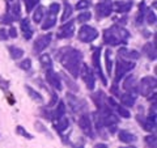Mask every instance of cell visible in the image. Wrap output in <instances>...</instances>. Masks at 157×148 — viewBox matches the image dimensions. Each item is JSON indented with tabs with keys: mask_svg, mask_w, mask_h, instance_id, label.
Returning a JSON list of instances; mask_svg holds the SVG:
<instances>
[{
	"mask_svg": "<svg viewBox=\"0 0 157 148\" xmlns=\"http://www.w3.org/2000/svg\"><path fill=\"white\" fill-rule=\"evenodd\" d=\"M46 80H47V83L50 84L52 88H55V89H58V91L62 89L60 79H59V76H58L56 72L52 71V68H51V70H47V71H46Z\"/></svg>",
	"mask_w": 157,
	"mask_h": 148,
	"instance_id": "cell-11",
	"label": "cell"
},
{
	"mask_svg": "<svg viewBox=\"0 0 157 148\" xmlns=\"http://www.w3.org/2000/svg\"><path fill=\"white\" fill-rule=\"evenodd\" d=\"M97 37H98V32L92 26L84 25V26L80 28V30H78V39H80L81 42L89 43V42L94 41Z\"/></svg>",
	"mask_w": 157,
	"mask_h": 148,
	"instance_id": "cell-4",
	"label": "cell"
},
{
	"mask_svg": "<svg viewBox=\"0 0 157 148\" xmlns=\"http://www.w3.org/2000/svg\"><path fill=\"white\" fill-rule=\"evenodd\" d=\"M43 13H45V8H43V7H38L36 11H34V13H33V21L34 22H41L42 17H43Z\"/></svg>",
	"mask_w": 157,
	"mask_h": 148,
	"instance_id": "cell-29",
	"label": "cell"
},
{
	"mask_svg": "<svg viewBox=\"0 0 157 148\" xmlns=\"http://www.w3.org/2000/svg\"><path fill=\"white\" fill-rule=\"evenodd\" d=\"M50 42H51V34L50 33L38 37L36 43H34V51H36L37 54H41L48 45H50Z\"/></svg>",
	"mask_w": 157,
	"mask_h": 148,
	"instance_id": "cell-8",
	"label": "cell"
},
{
	"mask_svg": "<svg viewBox=\"0 0 157 148\" xmlns=\"http://www.w3.org/2000/svg\"><path fill=\"white\" fill-rule=\"evenodd\" d=\"M111 11H113V6L110 2H100L96 6L97 18H104V17L110 16Z\"/></svg>",
	"mask_w": 157,
	"mask_h": 148,
	"instance_id": "cell-7",
	"label": "cell"
},
{
	"mask_svg": "<svg viewBox=\"0 0 157 148\" xmlns=\"http://www.w3.org/2000/svg\"><path fill=\"white\" fill-rule=\"evenodd\" d=\"M93 66H94L97 73L100 75L104 85H106L107 81H106V77L104 76V73H102V68H101V49H96L93 51Z\"/></svg>",
	"mask_w": 157,
	"mask_h": 148,
	"instance_id": "cell-9",
	"label": "cell"
},
{
	"mask_svg": "<svg viewBox=\"0 0 157 148\" xmlns=\"http://www.w3.org/2000/svg\"><path fill=\"white\" fill-rule=\"evenodd\" d=\"M119 140L123 143H134V142H136V136L134 134H131L130 131L122 130V131H119Z\"/></svg>",
	"mask_w": 157,
	"mask_h": 148,
	"instance_id": "cell-20",
	"label": "cell"
},
{
	"mask_svg": "<svg viewBox=\"0 0 157 148\" xmlns=\"http://www.w3.org/2000/svg\"><path fill=\"white\" fill-rule=\"evenodd\" d=\"M18 67L21 68V70H24V71L30 70V67H32V60H30V59H24V60L18 64Z\"/></svg>",
	"mask_w": 157,
	"mask_h": 148,
	"instance_id": "cell-37",
	"label": "cell"
},
{
	"mask_svg": "<svg viewBox=\"0 0 157 148\" xmlns=\"http://www.w3.org/2000/svg\"><path fill=\"white\" fill-rule=\"evenodd\" d=\"M123 88L127 92L135 95V92H136V79H135V76H128L124 80V83H123Z\"/></svg>",
	"mask_w": 157,
	"mask_h": 148,
	"instance_id": "cell-16",
	"label": "cell"
},
{
	"mask_svg": "<svg viewBox=\"0 0 157 148\" xmlns=\"http://www.w3.org/2000/svg\"><path fill=\"white\" fill-rule=\"evenodd\" d=\"M118 54H119V58H122V59H137L140 56V54L136 50H127L124 47L119 49Z\"/></svg>",
	"mask_w": 157,
	"mask_h": 148,
	"instance_id": "cell-15",
	"label": "cell"
},
{
	"mask_svg": "<svg viewBox=\"0 0 157 148\" xmlns=\"http://www.w3.org/2000/svg\"><path fill=\"white\" fill-rule=\"evenodd\" d=\"M104 41H105V43H107V45H110V46H118L121 43L119 38H118V36L114 33V30H113L111 28L106 29L104 32Z\"/></svg>",
	"mask_w": 157,
	"mask_h": 148,
	"instance_id": "cell-12",
	"label": "cell"
},
{
	"mask_svg": "<svg viewBox=\"0 0 157 148\" xmlns=\"http://www.w3.org/2000/svg\"><path fill=\"white\" fill-rule=\"evenodd\" d=\"M94 148H107V146L104 144V143H100V144H96Z\"/></svg>",
	"mask_w": 157,
	"mask_h": 148,
	"instance_id": "cell-46",
	"label": "cell"
},
{
	"mask_svg": "<svg viewBox=\"0 0 157 148\" xmlns=\"http://www.w3.org/2000/svg\"><path fill=\"white\" fill-rule=\"evenodd\" d=\"M147 22L149 24V25H155L156 24V14L155 12H148V16H147Z\"/></svg>",
	"mask_w": 157,
	"mask_h": 148,
	"instance_id": "cell-41",
	"label": "cell"
},
{
	"mask_svg": "<svg viewBox=\"0 0 157 148\" xmlns=\"http://www.w3.org/2000/svg\"><path fill=\"white\" fill-rule=\"evenodd\" d=\"M145 142H147V144H148L151 148H156V136H145Z\"/></svg>",
	"mask_w": 157,
	"mask_h": 148,
	"instance_id": "cell-40",
	"label": "cell"
},
{
	"mask_svg": "<svg viewBox=\"0 0 157 148\" xmlns=\"http://www.w3.org/2000/svg\"><path fill=\"white\" fill-rule=\"evenodd\" d=\"M90 0H80L77 4H76V8L77 9H80V11H82V9H86V8H89L90 7Z\"/></svg>",
	"mask_w": 157,
	"mask_h": 148,
	"instance_id": "cell-36",
	"label": "cell"
},
{
	"mask_svg": "<svg viewBox=\"0 0 157 148\" xmlns=\"http://www.w3.org/2000/svg\"><path fill=\"white\" fill-rule=\"evenodd\" d=\"M80 75L82 77V80L85 81L86 84V88L89 91H93L94 89V85H96V80H94V75H93V71L90 70L88 64H81V68H80Z\"/></svg>",
	"mask_w": 157,
	"mask_h": 148,
	"instance_id": "cell-5",
	"label": "cell"
},
{
	"mask_svg": "<svg viewBox=\"0 0 157 148\" xmlns=\"http://www.w3.org/2000/svg\"><path fill=\"white\" fill-rule=\"evenodd\" d=\"M156 77H152V76H145L141 79V81L139 84V92L141 93V96H149L152 91L156 89Z\"/></svg>",
	"mask_w": 157,
	"mask_h": 148,
	"instance_id": "cell-3",
	"label": "cell"
},
{
	"mask_svg": "<svg viewBox=\"0 0 157 148\" xmlns=\"http://www.w3.org/2000/svg\"><path fill=\"white\" fill-rule=\"evenodd\" d=\"M105 62H106V70H107V73H109V75H111L113 63H111V51H110V50H106V53H105Z\"/></svg>",
	"mask_w": 157,
	"mask_h": 148,
	"instance_id": "cell-30",
	"label": "cell"
},
{
	"mask_svg": "<svg viewBox=\"0 0 157 148\" xmlns=\"http://www.w3.org/2000/svg\"><path fill=\"white\" fill-rule=\"evenodd\" d=\"M39 62H41V64L43 66V68H45L46 71L52 68V62H51V58L48 54H42L41 58H39Z\"/></svg>",
	"mask_w": 157,
	"mask_h": 148,
	"instance_id": "cell-23",
	"label": "cell"
},
{
	"mask_svg": "<svg viewBox=\"0 0 157 148\" xmlns=\"http://www.w3.org/2000/svg\"><path fill=\"white\" fill-rule=\"evenodd\" d=\"M25 2V7H26V12H32L34 7L38 4L39 0H24Z\"/></svg>",
	"mask_w": 157,
	"mask_h": 148,
	"instance_id": "cell-33",
	"label": "cell"
},
{
	"mask_svg": "<svg viewBox=\"0 0 157 148\" xmlns=\"http://www.w3.org/2000/svg\"><path fill=\"white\" fill-rule=\"evenodd\" d=\"M78 126H80L81 131L84 132L85 135L93 138V129H92V122L89 119L88 115H81L78 118Z\"/></svg>",
	"mask_w": 157,
	"mask_h": 148,
	"instance_id": "cell-10",
	"label": "cell"
},
{
	"mask_svg": "<svg viewBox=\"0 0 157 148\" xmlns=\"http://www.w3.org/2000/svg\"><path fill=\"white\" fill-rule=\"evenodd\" d=\"M59 8H60V6H59L58 3H51L50 6H48V13L55 14L56 16V13L59 12Z\"/></svg>",
	"mask_w": 157,
	"mask_h": 148,
	"instance_id": "cell-39",
	"label": "cell"
},
{
	"mask_svg": "<svg viewBox=\"0 0 157 148\" xmlns=\"http://www.w3.org/2000/svg\"><path fill=\"white\" fill-rule=\"evenodd\" d=\"M64 114H66V105H64V102L63 101H60L59 102V105H58V107L55 109V111H54V117H55V119H56V118H60Z\"/></svg>",
	"mask_w": 157,
	"mask_h": 148,
	"instance_id": "cell-28",
	"label": "cell"
},
{
	"mask_svg": "<svg viewBox=\"0 0 157 148\" xmlns=\"http://www.w3.org/2000/svg\"><path fill=\"white\" fill-rule=\"evenodd\" d=\"M75 33V22H68L66 25H63L60 29V33H59V38H71Z\"/></svg>",
	"mask_w": 157,
	"mask_h": 148,
	"instance_id": "cell-13",
	"label": "cell"
},
{
	"mask_svg": "<svg viewBox=\"0 0 157 148\" xmlns=\"http://www.w3.org/2000/svg\"><path fill=\"white\" fill-rule=\"evenodd\" d=\"M21 29H22V33H24V37L26 39H30L33 36V29L30 26V21L28 18H24L21 21Z\"/></svg>",
	"mask_w": 157,
	"mask_h": 148,
	"instance_id": "cell-17",
	"label": "cell"
},
{
	"mask_svg": "<svg viewBox=\"0 0 157 148\" xmlns=\"http://www.w3.org/2000/svg\"><path fill=\"white\" fill-rule=\"evenodd\" d=\"M56 22V16L55 14H51V13H47V17L45 18V22L42 24V29L43 30H48L51 29Z\"/></svg>",
	"mask_w": 157,
	"mask_h": 148,
	"instance_id": "cell-21",
	"label": "cell"
},
{
	"mask_svg": "<svg viewBox=\"0 0 157 148\" xmlns=\"http://www.w3.org/2000/svg\"><path fill=\"white\" fill-rule=\"evenodd\" d=\"M13 21H14V18L9 13H6L3 17H0V22H2V24H8V25H9V24H12Z\"/></svg>",
	"mask_w": 157,
	"mask_h": 148,
	"instance_id": "cell-38",
	"label": "cell"
},
{
	"mask_svg": "<svg viewBox=\"0 0 157 148\" xmlns=\"http://www.w3.org/2000/svg\"><path fill=\"white\" fill-rule=\"evenodd\" d=\"M137 121H139L141 125H143V127H144V130H145V131L152 132V131L156 129V123L151 122L149 119H144V118H140L139 115H137Z\"/></svg>",
	"mask_w": 157,
	"mask_h": 148,
	"instance_id": "cell-25",
	"label": "cell"
},
{
	"mask_svg": "<svg viewBox=\"0 0 157 148\" xmlns=\"http://www.w3.org/2000/svg\"><path fill=\"white\" fill-rule=\"evenodd\" d=\"M0 87H2L3 89H7V88H8V83L6 80H3L2 77H0Z\"/></svg>",
	"mask_w": 157,
	"mask_h": 148,
	"instance_id": "cell-45",
	"label": "cell"
},
{
	"mask_svg": "<svg viewBox=\"0 0 157 148\" xmlns=\"http://www.w3.org/2000/svg\"><path fill=\"white\" fill-rule=\"evenodd\" d=\"M71 14H72V6L70 3L64 2V12H63V14H62V21L63 22L67 21V20L71 17Z\"/></svg>",
	"mask_w": 157,
	"mask_h": 148,
	"instance_id": "cell-27",
	"label": "cell"
},
{
	"mask_svg": "<svg viewBox=\"0 0 157 148\" xmlns=\"http://www.w3.org/2000/svg\"><path fill=\"white\" fill-rule=\"evenodd\" d=\"M117 107V110H118V114H119L121 117H123V118H130L131 117V114H130V111L126 109L124 106H115Z\"/></svg>",
	"mask_w": 157,
	"mask_h": 148,
	"instance_id": "cell-34",
	"label": "cell"
},
{
	"mask_svg": "<svg viewBox=\"0 0 157 148\" xmlns=\"http://www.w3.org/2000/svg\"><path fill=\"white\" fill-rule=\"evenodd\" d=\"M131 8H132V2H127V3L121 4V6L118 7V12L119 13H126V12H128Z\"/></svg>",
	"mask_w": 157,
	"mask_h": 148,
	"instance_id": "cell-31",
	"label": "cell"
},
{
	"mask_svg": "<svg viewBox=\"0 0 157 148\" xmlns=\"http://www.w3.org/2000/svg\"><path fill=\"white\" fill-rule=\"evenodd\" d=\"M54 126H55V129L59 131V132H63L68 129V126H70V121H68L67 117H60V118H56L55 122H54Z\"/></svg>",
	"mask_w": 157,
	"mask_h": 148,
	"instance_id": "cell-14",
	"label": "cell"
},
{
	"mask_svg": "<svg viewBox=\"0 0 157 148\" xmlns=\"http://www.w3.org/2000/svg\"><path fill=\"white\" fill-rule=\"evenodd\" d=\"M135 68V63L134 62H128L124 60V59L119 58L117 60V72H115V83L119 81L122 77H123L127 72H130L131 70Z\"/></svg>",
	"mask_w": 157,
	"mask_h": 148,
	"instance_id": "cell-2",
	"label": "cell"
},
{
	"mask_svg": "<svg viewBox=\"0 0 157 148\" xmlns=\"http://www.w3.org/2000/svg\"><path fill=\"white\" fill-rule=\"evenodd\" d=\"M8 38V34L6 30H0V41H4V39Z\"/></svg>",
	"mask_w": 157,
	"mask_h": 148,
	"instance_id": "cell-44",
	"label": "cell"
},
{
	"mask_svg": "<svg viewBox=\"0 0 157 148\" xmlns=\"http://www.w3.org/2000/svg\"><path fill=\"white\" fill-rule=\"evenodd\" d=\"M8 50H9V54H11V58L14 59V60H17V59L22 58V55H24V50H22V49H20V47L9 46Z\"/></svg>",
	"mask_w": 157,
	"mask_h": 148,
	"instance_id": "cell-24",
	"label": "cell"
},
{
	"mask_svg": "<svg viewBox=\"0 0 157 148\" xmlns=\"http://www.w3.org/2000/svg\"><path fill=\"white\" fill-rule=\"evenodd\" d=\"M17 134H20V135H22L24 138H26V139H29V140H32L33 139V135L32 134H29V132L26 131V130H24V127L22 126H17Z\"/></svg>",
	"mask_w": 157,
	"mask_h": 148,
	"instance_id": "cell-35",
	"label": "cell"
},
{
	"mask_svg": "<svg viewBox=\"0 0 157 148\" xmlns=\"http://www.w3.org/2000/svg\"><path fill=\"white\" fill-rule=\"evenodd\" d=\"M9 37H12V38H16L17 37V30H16V28H11L9 29Z\"/></svg>",
	"mask_w": 157,
	"mask_h": 148,
	"instance_id": "cell-43",
	"label": "cell"
},
{
	"mask_svg": "<svg viewBox=\"0 0 157 148\" xmlns=\"http://www.w3.org/2000/svg\"><path fill=\"white\" fill-rule=\"evenodd\" d=\"M122 148H135V147H122Z\"/></svg>",
	"mask_w": 157,
	"mask_h": 148,
	"instance_id": "cell-47",
	"label": "cell"
},
{
	"mask_svg": "<svg viewBox=\"0 0 157 148\" xmlns=\"http://www.w3.org/2000/svg\"><path fill=\"white\" fill-rule=\"evenodd\" d=\"M56 58L60 60L63 67L68 70V72L71 73L73 77H77L80 73L81 68V53L75 50L72 47H64L60 49L56 54Z\"/></svg>",
	"mask_w": 157,
	"mask_h": 148,
	"instance_id": "cell-1",
	"label": "cell"
},
{
	"mask_svg": "<svg viewBox=\"0 0 157 148\" xmlns=\"http://www.w3.org/2000/svg\"><path fill=\"white\" fill-rule=\"evenodd\" d=\"M101 122L105 127H107V129L110 130V132H115L117 125H118V122H119V119H118V117H115L114 114H111L110 111H107L105 109V114L101 117Z\"/></svg>",
	"mask_w": 157,
	"mask_h": 148,
	"instance_id": "cell-6",
	"label": "cell"
},
{
	"mask_svg": "<svg viewBox=\"0 0 157 148\" xmlns=\"http://www.w3.org/2000/svg\"><path fill=\"white\" fill-rule=\"evenodd\" d=\"M90 17H92L90 12H81L77 16V21L78 22H86V21H89L90 20Z\"/></svg>",
	"mask_w": 157,
	"mask_h": 148,
	"instance_id": "cell-32",
	"label": "cell"
},
{
	"mask_svg": "<svg viewBox=\"0 0 157 148\" xmlns=\"http://www.w3.org/2000/svg\"><path fill=\"white\" fill-rule=\"evenodd\" d=\"M136 101V96L132 95V93H124V95H121V102L123 103L124 106H134Z\"/></svg>",
	"mask_w": 157,
	"mask_h": 148,
	"instance_id": "cell-19",
	"label": "cell"
},
{
	"mask_svg": "<svg viewBox=\"0 0 157 148\" xmlns=\"http://www.w3.org/2000/svg\"><path fill=\"white\" fill-rule=\"evenodd\" d=\"M100 2H110V0H100Z\"/></svg>",
	"mask_w": 157,
	"mask_h": 148,
	"instance_id": "cell-48",
	"label": "cell"
},
{
	"mask_svg": "<svg viewBox=\"0 0 157 148\" xmlns=\"http://www.w3.org/2000/svg\"><path fill=\"white\" fill-rule=\"evenodd\" d=\"M143 53L151 59V60H155L156 59V45L155 43H145L144 47H143Z\"/></svg>",
	"mask_w": 157,
	"mask_h": 148,
	"instance_id": "cell-18",
	"label": "cell"
},
{
	"mask_svg": "<svg viewBox=\"0 0 157 148\" xmlns=\"http://www.w3.org/2000/svg\"><path fill=\"white\" fill-rule=\"evenodd\" d=\"M13 2V0H12ZM11 13V16L13 17V18H16V20H18L20 18V14H21V12H20V4H18V2H13L12 3V6H11V11H9Z\"/></svg>",
	"mask_w": 157,
	"mask_h": 148,
	"instance_id": "cell-26",
	"label": "cell"
},
{
	"mask_svg": "<svg viewBox=\"0 0 157 148\" xmlns=\"http://www.w3.org/2000/svg\"><path fill=\"white\" fill-rule=\"evenodd\" d=\"M25 89H26V92H28V95L30 96L32 100H34L36 102H39V103L43 102V97L41 96V93H38L37 91H34L33 88H32V87H29V85L25 87Z\"/></svg>",
	"mask_w": 157,
	"mask_h": 148,
	"instance_id": "cell-22",
	"label": "cell"
},
{
	"mask_svg": "<svg viewBox=\"0 0 157 148\" xmlns=\"http://www.w3.org/2000/svg\"><path fill=\"white\" fill-rule=\"evenodd\" d=\"M63 77H64V81L68 84V87H70L72 91H75V92H76V91H77V87H76V84L73 83V81H71V79L68 77V76H66V75H63Z\"/></svg>",
	"mask_w": 157,
	"mask_h": 148,
	"instance_id": "cell-42",
	"label": "cell"
}]
</instances>
